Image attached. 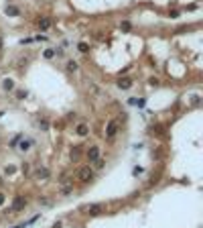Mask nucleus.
I'll return each mask as SVG.
<instances>
[{
    "instance_id": "obj_25",
    "label": "nucleus",
    "mask_w": 203,
    "mask_h": 228,
    "mask_svg": "<svg viewBox=\"0 0 203 228\" xmlns=\"http://www.w3.org/2000/svg\"><path fill=\"white\" fill-rule=\"evenodd\" d=\"M20 169H22V173H29V163H22V167H20Z\"/></svg>"
},
{
    "instance_id": "obj_3",
    "label": "nucleus",
    "mask_w": 203,
    "mask_h": 228,
    "mask_svg": "<svg viewBox=\"0 0 203 228\" xmlns=\"http://www.w3.org/2000/svg\"><path fill=\"white\" fill-rule=\"evenodd\" d=\"M25 204H27V200H25L22 196H16L14 202H12V212H18L20 208H25Z\"/></svg>"
},
{
    "instance_id": "obj_10",
    "label": "nucleus",
    "mask_w": 203,
    "mask_h": 228,
    "mask_svg": "<svg viewBox=\"0 0 203 228\" xmlns=\"http://www.w3.org/2000/svg\"><path fill=\"white\" fill-rule=\"evenodd\" d=\"M75 133H77L79 137H85V135L89 133V128H87V124H77V128H75Z\"/></svg>"
},
{
    "instance_id": "obj_24",
    "label": "nucleus",
    "mask_w": 203,
    "mask_h": 228,
    "mask_svg": "<svg viewBox=\"0 0 203 228\" xmlns=\"http://www.w3.org/2000/svg\"><path fill=\"white\" fill-rule=\"evenodd\" d=\"M79 155V147H75V149H71V157H77Z\"/></svg>"
},
{
    "instance_id": "obj_26",
    "label": "nucleus",
    "mask_w": 203,
    "mask_h": 228,
    "mask_svg": "<svg viewBox=\"0 0 203 228\" xmlns=\"http://www.w3.org/2000/svg\"><path fill=\"white\" fill-rule=\"evenodd\" d=\"M6 173H8V175H12V173H14V167H12V165H8V167H6Z\"/></svg>"
},
{
    "instance_id": "obj_18",
    "label": "nucleus",
    "mask_w": 203,
    "mask_h": 228,
    "mask_svg": "<svg viewBox=\"0 0 203 228\" xmlns=\"http://www.w3.org/2000/svg\"><path fill=\"white\" fill-rule=\"evenodd\" d=\"M71 191H73V185H67V187H63V191H61V193H63V196H69Z\"/></svg>"
},
{
    "instance_id": "obj_1",
    "label": "nucleus",
    "mask_w": 203,
    "mask_h": 228,
    "mask_svg": "<svg viewBox=\"0 0 203 228\" xmlns=\"http://www.w3.org/2000/svg\"><path fill=\"white\" fill-rule=\"evenodd\" d=\"M77 179H79L81 183H87L93 179V171H91V167L89 165H83V167H79L77 169Z\"/></svg>"
},
{
    "instance_id": "obj_2",
    "label": "nucleus",
    "mask_w": 203,
    "mask_h": 228,
    "mask_svg": "<svg viewBox=\"0 0 203 228\" xmlns=\"http://www.w3.org/2000/svg\"><path fill=\"white\" fill-rule=\"evenodd\" d=\"M118 120H110L108 122V126H106V138H114L116 137V133H118Z\"/></svg>"
},
{
    "instance_id": "obj_4",
    "label": "nucleus",
    "mask_w": 203,
    "mask_h": 228,
    "mask_svg": "<svg viewBox=\"0 0 203 228\" xmlns=\"http://www.w3.org/2000/svg\"><path fill=\"white\" fill-rule=\"evenodd\" d=\"M33 175H35V179H39V181H45V179L49 177V169H47V167H39V169H37Z\"/></svg>"
},
{
    "instance_id": "obj_20",
    "label": "nucleus",
    "mask_w": 203,
    "mask_h": 228,
    "mask_svg": "<svg viewBox=\"0 0 203 228\" xmlns=\"http://www.w3.org/2000/svg\"><path fill=\"white\" fill-rule=\"evenodd\" d=\"M120 29H122V31H130V23H128V20H124V23L120 25Z\"/></svg>"
},
{
    "instance_id": "obj_7",
    "label": "nucleus",
    "mask_w": 203,
    "mask_h": 228,
    "mask_svg": "<svg viewBox=\"0 0 203 228\" xmlns=\"http://www.w3.org/2000/svg\"><path fill=\"white\" fill-rule=\"evenodd\" d=\"M18 143H20V145H18V149H20V151H29V149H31V145H33V138H25V137H22Z\"/></svg>"
},
{
    "instance_id": "obj_12",
    "label": "nucleus",
    "mask_w": 203,
    "mask_h": 228,
    "mask_svg": "<svg viewBox=\"0 0 203 228\" xmlns=\"http://www.w3.org/2000/svg\"><path fill=\"white\" fill-rule=\"evenodd\" d=\"M55 53H57L55 49H47V51L43 53V57H45V59H53V57H55Z\"/></svg>"
},
{
    "instance_id": "obj_22",
    "label": "nucleus",
    "mask_w": 203,
    "mask_h": 228,
    "mask_svg": "<svg viewBox=\"0 0 203 228\" xmlns=\"http://www.w3.org/2000/svg\"><path fill=\"white\" fill-rule=\"evenodd\" d=\"M16 98H18V100H25V98H27V92H16Z\"/></svg>"
},
{
    "instance_id": "obj_15",
    "label": "nucleus",
    "mask_w": 203,
    "mask_h": 228,
    "mask_svg": "<svg viewBox=\"0 0 203 228\" xmlns=\"http://www.w3.org/2000/svg\"><path fill=\"white\" fill-rule=\"evenodd\" d=\"M93 163H96V167H98V169H102V167H104V165H106V161H104V159H102V157H98V159H96V161H93Z\"/></svg>"
},
{
    "instance_id": "obj_27",
    "label": "nucleus",
    "mask_w": 203,
    "mask_h": 228,
    "mask_svg": "<svg viewBox=\"0 0 203 228\" xmlns=\"http://www.w3.org/2000/svg\"><path fill=\"white\" fill-rule=\"evenodd\" d=\"M4 200H6V196H4V193H0V206L4 204Z\"/></svg>"
},
{
    "instance_id": "obj_11",
    "label": "nucleus",
    "mask_w": 203,
    "mask_h": 228,
    "mask_svg": "<svg viewBox=\"0 0 203 228\" xmlns=\"http://www.w3.org/2000/svg\"><path fill=\"white\" fill-rule=\"evenodd\" d=\"M2 88H4V90H14V82H12V80H4V82H2Z\"/></svg>"
},
{
    "instance_id": "obj_23",
    "label": "nucleus",
    "mask_w": 203,
    "mask_h": 228,
    "mask_svg": "<svg viewBox=\"0 0 203 228\" xmlns=\"http://www.w3.org/2000/svg\"><path fill=\"white\" fill-rule=\"evenodd\" d=\"M148 84H150V86H159V80H157V78H150Z\"/></svg>"
},
{
    "instance_id": "obj_9",
    "label": "nucleus",
    "mask_w": 203,
    "mask_h": 228,
    "mask_svg": "<svg viewBox=\"0 0 203 228\" xmlns=\"http://www.w3.org/2000/svg\"><path fill=\"white\" fill-rule=\"evenodd\" d=\"M104 210V206L102 204H91V206H87V212L91 214V216H96V214H100Z\"/></svg>"
},
{
    "instance_id": "obj_14",
    "label": "nucleus",
    "mask_w": 203,
    "mask_h": 228,
    "mask_svg": "<svg viewBox=\"0 0 203 228\" xmlns=\"http://www.w3.org/2000/svg\"><path fill=\"white\" fill-rule=\"evenodd\" d=\"M77 49H79L81 53H87V51H89V45H87V43H83V41H81L79 45H77Z\"/></svg>"
},
{
    "instance_id": "obj_17",
    "label": "nucleus",
    "mask_w": 203,
    "mask_h": 228,
    "mask_svg": "<svg viewBox=\"0 0 203 228\" xmlns=\"http://www.w3.org/2000/svg\"><path fill=\"white\" fill-rule=\"evenodd\" d=\"M67 69H69V71H75V69H77V63H75V61H67Z\"/></svg>"
},
{
    "instance_id": "obj_16",
    "label": "nucleus",
    "mask_w": 203,
    "mask_h": 228,
    "mask_svg": "<svg viewBox=\"0 0 203 228\" xmlns=\"http://www.w3.org/2000/svg\"><path fill=\"white\" fill-rule=\"evenodd\" d=\"M22 137H25V135H16V137H14L12 140H10V147H16V145H18V140H20Z\"/></svg>"
},
{
    "instance_id": "obj_6",
    "label": "nucleus",
    "mask_w": 203,
    "mask_h": 228,
    "mask_svg": "<svg viewBox=\"0 0 203 228\" xmlns=\"http://www.w3.org/2000/svg\"><path fill=\"white\" fill-rule=\"evenodd\" d=\"M98 157H100V147H89V149H87V159L93 163Z\"/></svg>"
},
{
    "instance_id": "obj_8",
    "label": "nucleus",
    "mask_w": 203,
    "mask_h": 228,
    "mask_svg": "<svg viewBox=\"0 0 203 228\" xmlns=\"http://www.w3.org/2000/svg\"><path fill=\"white\" fill-rule=\"evenodd\" d=\"M37 25H39V29H41V31H47V29L51 27V20H49L47 16H41L39 20H37Z\"/></svg>"
},
{
    "instance_id": "obj_28",
    "label": "nucleus",
    "mask_w": 203,
    "mask_h": 228,
    "mask_svg": "<svg viewBox=\"0 0 203 228\" xmlns=\"http://www.w3.org/2000/svg\"><path fill=\"white\" fill-rule=\"evenodd\" d=\"M2 183H4V181H2V179H0V187H2Z\"/></svg>"
},
{
    "instance_id": "obj_30",
    "label": "nucleus",
    "mask_w": 203,
    "mask_h": 228,
    "mask_svg": "<svg viewBox=\"0 0 203 228\" xmlns=\"http://www.w3.org/2000/svg\"><path fill=\"white\" fill-rule=\"evenodd\" d=\"M0 116H2V112H0Z\"/></svg>"
},
{
    "instance_id": "obj_19",
    "label": "nucleus",
    "mask_w": 203,
    "mask_h": 228,
    "mask_svg": "<svg viewBox=\"0 0 203 228\" xmlns=\"http://www.w3.org/2000/svg\"><path fill=\"white\" fill-rule=\"evenodd\" d=\"M39 126L43 128V131H47V128H49V122H47V120L43 118V120H39Z\"/></svg>"
},
{
    "instance_id": "obj_29",
    "label": "nucleus",
    "mask_w": 203,
    "mask_h": 228,
    "mask_svg": "<svg viewBox=\"0 0 203 228\" xmlns=\"http://www.w3.org/2000/svg\"><path fill=\"white\" fill-rule=\"evenodd\" d=\"M0 47H2V41H0Z\"/></svg>"
},
{
    "instance_id": "obj_13",
    "label": "nucleus",
    "mask_w": 203,
    "mask_h": 228,
    "mask_svg": "<svg viewBox=\"0 0 203 228\" xmlns=\"http://www.w3.org/2000/svg\"><path fill=\"white\" fill-rule=\"evenodd\" d=\"M6 14H12V16H16V14H18V8H16V6H6Z\"/></svg>"
},
{
    "instance_id": "obj_21",
    "label": "nucleus",
    "mask_w": 203,
    "mask_h": 228,
    "mask_svg": "<svg viewBox=\"0 0 203 228\" xmlns=\"http://www.w3.org/2000/svg\"><path fill=\"white\" fill-rule=\"evenodd\" d=\"M39 204H43V206H51V200H47V198H39Z\"/></svg>"
},
{
    "instance_id": "obj_5",
    "label": "nucleus",
    "mask_w": 203,
    "mask_h": 228,
    "mask_svg": "<svg viewBox=\"0 0 203 228\" xmlns=\"http://www.w3.org/2000/svg\"><path fill=\"white\" fill-rule=\"evenodd\" d=\"M116 86H118L120 90H128V88H132V80H130V78H120V80L116 82Z\"/></svg>"
}]
</instances>
